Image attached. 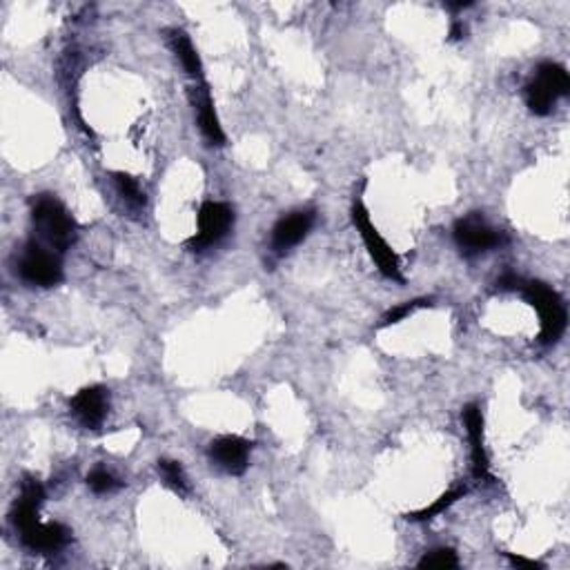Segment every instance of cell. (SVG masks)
<instances>
[{
  "mask_svg": "<svg viewBox=\"0 0 570 570\" xmlns=\"http://www.w3.org/2000/svg\"><path fill=\"white\" fill-rule=\"evenodd\" d=\"M31 219H34L36 230L40 232L45 241L56 250H67L74 244L76 223L70 217L61 201L54 196L43 194L31 205Z\"/></svg>",
  "mask_w": 570,
  "mask_h": 570,
  "instance_id": "cell-1",
  "label": "cell"
},
{
  "mask_svg": "<svg viewBox=\"0 0 570 570\" xmlns=\"http://www.w3.org/2000/svg\"><path fill=\"white\" fill-rule=\"evenodd\" d=\"M524 296L528 303L540 312L541 318V335L540 339L544 343H553L566 330V308H564L562 299L555 290L541 281H531V284L522 285Z\"/></svg>",
  "mask_w": 570,
  "mask_h": 570,
  "instance_id": "cell-2",
  "label": "cell"
},
{
  "mask_svg": "<svg viewBox=\"0 0 570 570\" xmlns=\"http://www.w3.org/2000/svg\"><path fill=\"white\" fill-rule=\"evenodd\" d=\"M352 221H354V226H357L359 235H361L363 244H366L368 252H370L372 261H375L376 268L381 270V275L388 277V279H392V281H403L397 254H394L392 248L385 244L384 236L379 235V230L372 226L370 214H368V210L363 208L361 203H354Z\"/></svg>",
  "mask_w": 570,
  "mask_h": 570,
  "instance_id": "cell-3",
  "label": "cell"
},
{
  "mask_svg": "<svg viewBox=\"0 0 570 570\" xmlns=\"http://www.w3.org/2000/svg\"><path fill=\"white\" fill-rule=\"evenodd\" d=\"M18 272H21L22 281L38 287H52L61 284L62 279V266L56 254L38 244H29L22 250Z\"/></svg>",
  "mask_w": 570,
  "mask_h": 570,
  "instance_id": "cell-4",
  "label": "cell"
},
{
  "mask_svg": "<svg viewBox=\"0 0 570 570\" xmlns=\"http://www.w3.org/2000/svg\"><path fill=\"white\" fill-rule=\"evenodd\" d=\"M232 223H235V214H232L230 205L214 203V201L203 203L199 210V232L192 239V248L201 250L219 244L230 232Z\"/></svg>",
  "mask_w": 570,
  "mask_h": 570,
  "instance_id": "cell-5",
  "label": "cell"
},
{
  "mask_svg": "<svg viewBox=\"0 0 570 570\" xmlns=\"http://www.w3.org/2000/svg\"><path fill=\"white\" fill-rule=\"evenodd\" d=\"M455 241L466 252H483V250L497 248L504 244L500 232L488 226L482 217H466L457 221Z\"/></svg>",
  "mask_w": 570,
  "mask_h": 570,
  "instance_id": "cell-6",
  "label": "cell"
},
{
  "mask_svg": "<svg viewBox=\"0 0 570 570\" xmlns=\"http://www.w3.org/2000/svg\"><path fill=\"white\" fill-rule=\"evenodd\" d=\"M71 412L76 419L85 425V428H98L103 424L110 408V399H107V390L101 385H92V388H83L74 399H71Z\"/></svg>",
  "mask_w": 570,
  "mask_h": 570,
  "instance_id": "cell-7",
  "label": "cell"
},
{
  "mask_svg": "<svg viewBox=\"0 0 570 570\" xmlns=\"http://www.w3.org/2000/svg\"><path fill=\"white\" fill-rule=\"evenodd\" d=\"M210 455L226 473L241 475L248 468L250 443L245 439L236 437V434H226V437L214 439L212 446H210Z\"/></svg>",
  "mask_w": 570,
  "mask_h": 570,
  "instance_id": "cell-8",
  "label": "cell"
},
{
  "mask_svg": "<svg viewBox=\"0 0 570 570\" xmlns=\"http://www.w3.org/2000/svg\"><path fill=\"white\" fill-rule=\"evenodd\" d=\"M43 500H45L43 486H40L36 479H27V482L22 483L21 500L13 504V510H12V522L13 526L21 531V535L22 533L31 531L36 524H40L38 508L40 504H43Z\"/></svg>",
  "mask_w": 570,
  "mask_h": 570,
  "instance_id": "cell-9",
  "label": "cell"
},
{
  "mask_svg": "<svg viewBox=\"0 0 570 570\" xmlns=\"http://www.w3.org/2000/svg\"><path fill=\"white\" fill-rule=\"evenodd\" d=\"M312 223V212H294L290 214V217L281 219V221L277 223L275 232H272V245H275L277 252H285V250L299 245L301 241L308 236Z\"/></svg>",
  "mask_w": 570,
  "mask_h": 570,
  "instance_id": "cell-10",
  "label": "cell"
},
{
  "mask_svg": "<svg viewBox=\"0 0 570 570\" xmlns=\"http://www.w3.org/2000/svg\"><path fill=\"white\" fill-rule=\"evenodd\" d=\"M464 424L466 433L470 437V446H473V470L477 479L488 477V455L483 448V415L479 406H468L464 410Z\"/></svg>",
  "mask_w": 570,
  "mask_h": 570,
  "instance_id": "cell-11",
  "label": "cell"
},
{
  "mask_svg": "<svg viewBox=\"0 0 570 570\" xmlns=\"http://www.w3.org/2000/svg\"><path fill=\"white\" fill-rule=\"evenodd\" d=\"M22 544L38 553H54V550L62 549L70 540V531L61 524H36L31 531L21 535Z\"/></svg>",
  "mask_w": 570,
  "mask_h": 570,
  "instance_id": "cell-12",
  "label": "cell"
},
{
  "mask_svg": "<svg viewBox=\"0 0 570 570\" xmlns=\"http://www.w3.org/2000/svg\"><path fill=\"white\" fill-rule=\"evenodd\" d=\"M194 107H196V114H199V125H201V132L205 134L212 145H223L226 141V134H223L221 123H219V116L214 112V103L210 98V92L205 87H201L196 92L194 98Z\"/></svg>",
  "mask_w": 570,
  "mask_h": 570,
  "instance_id": "cell-13",
  "label": "cell"
},
{
  "mask_svg": "<svg viewBox=\"0 0 570 570\" xmlns=\"http://www.w3.org/2000/svg\"><path fill=\"white\" fill-rule=\"evenodd\" d=\"M172 47L174 54L178 56V61H181L183 70H186L194 80L203 78V67H201L199 54H196L194 45H192V40L187 38L183 31H172Z\"/></svg>",
  "mask_w": 570,
  "mask_h": 570,
  "instance_id": "cell-14",
  "label": "cell"
},
{
  "mask_svg": "<svg viewBox=\"0 0 570 570\" xmlns=\"http://www.w3.org/2000/svg\"><path fill=\"white\" fill-rule=\"evenodd\" d=\"M537 83L544 85L555 98L559 96H566L568 89H570V78H568V71L564 70L562 65L558 62H541L540 70H537Z\"/></svg>",
  "mask_w": 570,
  "mask_h": 570,
  "instance_id": "cell-15",
  "label": "cell"
},
{
  "mask_svg": "<svg viewBox=\"0 0 570 570\" xmlns=\"http://www.w3.org/2000/svg\"><path fill=\"white\" fill-rule=\"evenodd\" d=\"M555 101H558V98H555L553 94L544 87V85L537 83V80H533V83L526 87V103L528 107H531L533 114L537 116L550 114Z\"/></svg>",
  "mask_w": 570,
  "mask_h": 570,
  "instance_id": "cell-16",
  "label": "cell"
},
{
  "mask_svg": "<svg viewBox=\"0 0 570 570\" xmlns=\"http://www.w3.org/2000/svg\"><path fill=\"white\" fill-rule=\"evenodd\" d=\"M464 495H466V486L452 488V491H448L446 495L439 497V500L434 501L433 506H428V508L419 510V513L412 515L410 519H417V522H424V519H433V517H437V515H442L443 510L450 508V506L455 504V501H459L461 497H464Z\"/></svg>",
  "mask_w": 570,
  "mask_h": 570,
  "instance_id": "cell-17",
  "label": "cell"
},
{
  "mask_svg": "<svg viewBox=\"0 0 570 570\" xmlns=\"http://www.w3.org/2000/svg\"><path fill=\"white\" fill-rule=\"evenodd\" d=\"M159 473L163 475L165 483H168L169 488H174L177 492H186L187 491L186 473H183V468H181V464H178V461L161 459L159 461Z\"/></svg>",
  "mask_w": 570,
  "mask_h": 570,
  "instance_id": "cell-18",
  "label": "cell"
},
{
  "mask_svg": "<svg viewBox=\"0 0 570 570\" xmlns=\"http://www.w3.org/2000/svg\"><path fill=\"white\" fill-rule=\"evenodd\" d=\"M421 568H457L459 559L452 549H437L425 553V558L419 562Z\"/></svg>",
  "mask_w": 570,
  "mask_h": 570,
  "instance_id": "cell-19",
  "label": "cell"
},
{
  "mask_svg": "<svg viewBox=\"0 0 570 570\" xmlns=\"http://www.w3.org/2000/svg\"><path fill=\"white\" fill-rule=\"evenodd\" d=\"M114 181H116V187H119V192L123 194L125 201H129V203L134 205H141L143 201H145V196H143L141 187H138V183L134 181L129 174H123V172H116L114 174Z\"/></svg>",
  "mask_w": 570,
  "mask_h": 570,
  "instance_id": "cell-20",
  "label": "cell"
},
{
  "mask_svg": "<svg viewBox=\"0 0 570 570\" xmlns=\"http://www.w3.org/2000/svg\"><path fill=\"white\" fill-rule=\"evenodd\" d=\"M87 483L96 495H107V492H114L116 488L120 486V483L114 479V475H110L103 468H96L94 473H89Z\"/></svg>",
  "mask_w": 570,
  "mask_h": 570,
  "instance_id": "cell-21",
  "label": "cell"
},
{
  "mask_svg": "<svg viewBox=\"0 0 570 570\" xmlns=\"http://www.w3.org/2000/svg\"><path fill=\"white\" fill-rule=\"evenodd\" d=\"M424 305H430V301H408V303L390 310V312L384 317V326H392V323H399L401 318H406L408 314L415 312L417 308H424Z\"/></svg>",
  "mask_w": 570,
  "mask_h": 570,
  "instance_id": "cell-22",
  "label": "cell"
},
{
  "mask_svg": "<svg viewBox=\"0 0 570 570\" xmlns=\"http://www.w3.org/2000/svg\"><path fill=\"white\" fill-rule=\"evenodd\" d=\"M500 290H522L524 281L515 275H504L500 281H497Z\"/></svg>",
  "mask_w": 570,
  "mask_h": 570,
  "instance_id": "cell-23",
  "label": "cell"
},
{
  "mask_svg": "<svg viewBox=\"0 0 570 570\" xmlns=\"http://www.w3.org/2000/svg\"><path fill=\"white\" fill-rule=\"evenodd\" d=\"M510 564H513L515 568H544L540 562H535V559H526V558H515V555H510Z\"/></svg>",
  "mask_w": 570,
  "mask_h": 570,
  "instance_id": "cell-24",
  "label": "cell"
},
{
  "mask_svg": "<svg viewBox=\"0 0 570 570\" xmlns=\"http://www.w3.org/2000/svg\"><path fill=\"white\" fill-rule=\"evenodd\" d=\"M464 34H466V27L461 25V22H455V25H452V29H450L452 38H461Z\"/></svg>",
  "mask_w": 570,
  "mask_h": 570,
  "instance_id": "cell-25",
  "label": "cell"
}]
</instances>
